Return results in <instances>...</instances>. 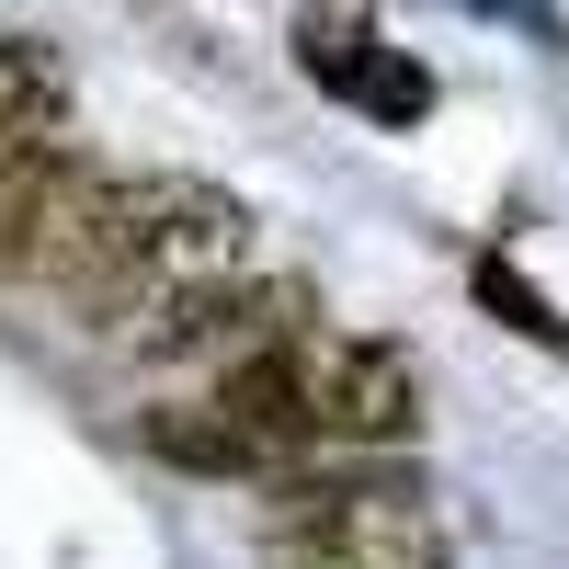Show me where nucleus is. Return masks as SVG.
Masks as SVG:
<instances>
[{
  "mask_svg": "<svg viewBox=\"0 0 569 569\" xmlns=\"http://www.w3.org/2000/svg\"><path fill=\"white\" fill-rule=\"evenodd\" d=\"M273 569H456L445 536L410 512L388 479H330V467H284L273 479Z\"/></svg>",
  "mask_w": 569,
  "mask_h": 569,
  "instance_id": "obj_1",
  "label": "nucleus"
},
{
  "mask_svg": "<svg viewBox=\"0 0 569 569\" xmlns=\"http://www.w3.org/2000/svg\"><path fill=\"white\" fill-rule=\"evenodd\" d=\"M240 251H251V206H240V194H217V182H182V171H160V194H149V228H137V251H126L103 284H80V308L103 319V330H137L149 308H171L182 284L240 273Z\"/></svg>",
  "mask_w": 569,
  "mask_h": 569,
  "instance_id": "obj_2",
  "label": "nucleus"
},
{
  "mask_svg": "<svg viewBox=\"0 0 569 569\" xmlns=\"http://www.w3.org/2000/svg\"><path fill=\"white\" fill-rule=\"evenodd\" d=\"M284 365H297V410H308V433L319 456L330 445H410L421 433V365L410 342H376V330H297L284 342Z\"/></svg>",
  "mask_w": 569,
  "mask_h": 569,
  "instance_id": "obj_3",
  "label": "nucleus"
},
{
  "mask_svg": "<svg viewBox=\"0 0 569 569\" xmlns=\"http://www.w3.org/2000/svg\"><path fill=\"white\" fill-rule=\"evenodd\" d=\"M308 319H319V284H308V273H217V284H182L171 308H149L126 342L160 353V365H194V353L240 365V353H262V342H297Z\"/></svg>",
  "mask_w": 569,
  "mask_h": 569,
  "instance_id": "obj_4",
  "label": "nucleus"
},
{
  "mask_svg": "<svg viewBox=\"0 0 569 569\" xmlns=\"http://www.w3.org/2000/svg\"><path fill=\"white\" fill-rule=\"evenodd\" d=\"M149 194H160V171L137 182V171H103V160H69V182L46 194V217H34V273L46 284H103L126 251H137V228H149Z\"/></svg>",
  "mask_w": 569,
  "mask_h": 569,
  "instance_id": "obj_5",
  "label": "nucleus"
},
{
  "mask_svg": "<svg viewBox=\"0 0 569 569\" xmlns=\"http://www.w3.org/2000/svg\"><path fill=\"white\" fill-rule=\"evenodd\" d=\"M137 445H149L160 467H194V479H273V445L251 433V421H228L217 399L206 410H149Z\"/></svg>",
  "mask_w": 569,
  "mask_h": 569,
  "instance_id": "obj_6",
  "label": "nucleus"
},
{
  "mask_svg": "<svg viewBox=\"0 0 569 569\" xmlns=\"http://www.w3.org/2000/svg\"><path fill=\"white\" fill-rule=\"evenodd\" d=\"M69 182V149H34V137H12L0 149V262H23L34 251V217H46V194Z\"/></svg>",
  "mask_w": 569,
  "mask_h": 569,
  "instance_id": "obj_7",
  "label": "nucleus"
},
{
  "mask_svg": "<svg viewBox=\"0 0 569 569\" xmlns=\"http://www.w3.org/2000/svg\"><path fill=\"white\" fill-rule=\"evenodd\" d=\"M297 69L353 103V80L376 69V23H365V12H319V0H308V12H297Z\"/></svg>",
  "mask_w": 569,
  "mask_h": 569,
  "instance_id": "obj_8",
  "label": "nucleus"
},
{
  "mask_svg": "<svg viewBox=\"0 0 569 569\" xmlns=\"http://www.w3.org/2000/svg\"><path fill=\"white\" fill-rule=\"evenodd\" d=\"M34 114H58V46L23 34V23H0V149H12Z\"/></svg>",
  "mask_w": 569,
  "mask_h": 569,
  "instance_id": "obj_9",
  "label": "nucleus"
},
{
  "mask_svg": "<svg viewBox=\"0 0 569 569\" xmlns=\"http://www.w3.org/2000/svg\"><path fill=\"white\" fill-rule=\"evenodd\" d=\"M353 103H365L376 126H421V114H433V69H421L410 46H376V69L353 80Z\"/></svg>",
  "mask_w": 569,
  "mask_h": 569,
  "instance_id": "obj_10",
  "label": "nucleus"
},
{
  "mask_svg": "<svg viewBox=\"0 0 569 569\" xmlns=\"http://www.w3.org/2000/svg\"><path fill=\"white\" fill-rule=\"evenodd\" d=\"M479 297H490V308H501L512 330H525V342H547V353H569V319H558V308H547V297H536V284H525V273H512V262H501V251L479 262Z\"/></svg>",
  "mask_w": 569,
  "mask_h": 569,
  "instance_id": "obj_11",
  "label": "nucleus"
}]
</instances>
